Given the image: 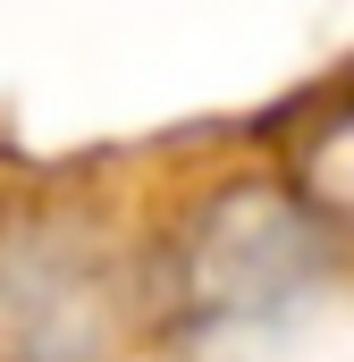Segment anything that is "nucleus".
<instances>
[{
  "label": "nucleus",
  "instance_id": "1",
  "mask_svg": "<svg viewBox=\"0 0 354 362\" xmlns=\"http://www.w3.org/2000/svg\"><path fill=\"white\" fill-rule=\"evenodd\" d=\"M321 278V245L295 211H278L270 194H228L202 219L194 245V312L211 329H262L287 320Z\"/></svg>",
  "mask_w": 354,
  "mask_h": 362
},
{
  "label": "nucleus",
  "instance_id": "2",
  "mask_svg": "<svg viewBox=\"0 0 354 362\" xmlns=\"http://www.w3.org/2000/svg\"><path fill=\"white\" fill-rule=\"evenodd\" d=\"M110 337V270L76 236H0V362H85Z\"/></svg>",
  "mask_w": 354,
  "mask_h": 362
}]
</instances>
